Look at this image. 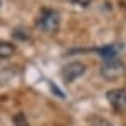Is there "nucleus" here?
I'll use <instances>...</instances> for the list:
<instances>
[{"instance_id":"1","label":"nucleus","mask_w":126,"mask_h":126,"mask_svg":"<svg viewBox=\"0 0 126 126\" xmlns=\"http://www.w3.org/2000/svg\"><path fill=\"white\" fill-rule=\"evenodd\" d=\"M59 24H61V15L54 9H42V12L37 17V22H35L37 29L42 30L44 34H54V32H57Z\"/></svg>"},{"instance_id":"4","label":"nucleus","mask_w":126,"mask_h":126,"mask_svg":"<svg viewBox=\"0 0 126 126\" xmlns=\"http://www.w3.org/2000/svg\"><path fill=\"white\" fill-rule=\"evenodd\" d=\"M84 72H86V66L82 62H71L62 67V78L66 82H72L74 79L81 78Z\"/></svg>"},{"instance_id":"7","label":"nucleus","mask_w":126,"mask_h":126,"mask_svg":"<svg viewBox=\"0 0 126 126\" xmlns=\"http://www.w3.org/2000/svg\"><path fill=\"white\" fill-rule=\"evenodd\" d=\"M14 126H29L27 118L24 116V114H15V118H14Z\"/></svg>"},{"instance_id":"8","label":"nucleus","mask_w":126,"mask_h":126,"mask_svg":"<svg viewBox=\"0 0 126 126\" xmlns=\"http://www.w3.org/2000/svg\"><path fill=\"white\" fill-rule=\"evenodd\" d=\"M71 3H74V5H78V7H81V9H86V7H89V3H91V0H69Z\"/></svg>"},{"instance_id":"5","label":"nucleus","mask_w":126,"mask_h":126,"mask_svg":"<svg viewBox=\"0 0 126 126\" xmlns=\"http://www.w3.org/2000/svg\"><path fill=\"white\" fill-rule=\"evenodd\" d=\"M119 49H121V46L111 44V46H104V47L97 49V54H99L101 57H104V59H114L118 56V52H119Z\"/></svg>"},{"instance_id":"2","label":"nucleus","mask_w":126,"mask_h":126,"mask_svg":"<svg viewBox=\"0 0 126 126\" xmlns=\"http://www.w3.org/2000/svg\"><path fill=\"white\" fill-rule=\"evenodd\" d=\"M126 72L125 64L118 59H106V62L101 66V76L108 81H114V79L123 78Z\"/></svg>"},{"instance_id":"3","label":"nucleus","mask_w":126,"mask_h":126,"mask_svg":"<svg viewBox=\"0 0 126 126\" xmlns=\"http://www.w3.org/2000/svg\"><path fill=\"white\" fill-rule=\"evenodd\" d=\"M106 97L114 111H119V113L126 111V91L125 89H111V91H108Z\"/></svg>"},{"instance_id":"6","label":"nucleus","mask_w":126,"mask_h":126,"mask_svg":"<svg viewBox=\"0 0 126 126\" xmlns=\"http://www.w3.org/2000/svg\"><path fill=\"white\" fill-rule=\"evenodd\" d=\"M15 47L10 44V42H0V57L2 59H7L14 54Z\"/></svg>"}]
</instances>
